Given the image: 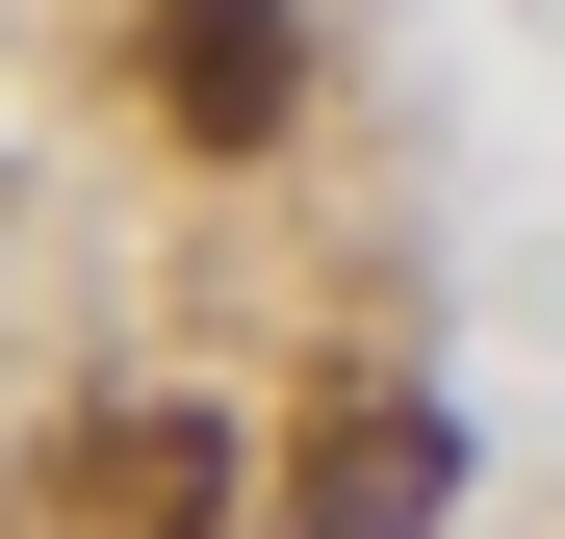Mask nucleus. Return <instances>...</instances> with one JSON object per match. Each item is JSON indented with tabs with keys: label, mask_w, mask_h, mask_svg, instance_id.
<instances>
[{
	"label": "nucleus",
	"mask_w": 565,
	"mask_h": 539,
	"mask_svg": "<svg viewBox=\"0 0 565 539\" xmlns=\"http://www.w3.org/2000/svg\"><path fill=\"white\" fill-rule=\"evenodd\" d=\"M129 104L180 154H282V104H309V0H129Z\"/></svg>",
	"instance_id": "1"
},
{
	"label": "nucleus",
	"mask_w": 565,
	"mask_h": 539,
	"mask_svg": "<svg viewBox=\"0 0 565 539\" xmlns=\"http://www.w3.org/2000/svg\"><path fill=\"white\" fill-rule=\"evenodd\" d=\"M437 488H462V436H437L412 386H360V411L282 436V514H257V539H437Z\"/></svg>",
	"instance_id": "2"
},
{
	"label": "nucleus",
	"mask_w": 565,
	"mask_h": 539,
	"mask_svg": "<svg viewBox=\"0 0 565 539\" xmlns=\"http://www.w3.org/2000/svg\"><path fill=\"white\" fill-rule=\"evenodd\" d=\"M232 488L257 463H232L206 411H104V436H77V514H104V539H232Z\"/></svg>",
	"instance_id": "3"
}]
</instances>
